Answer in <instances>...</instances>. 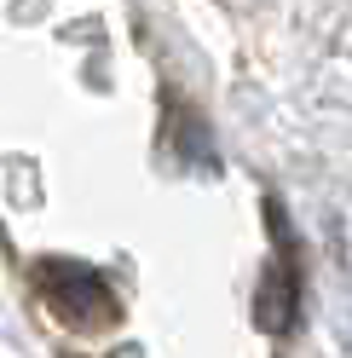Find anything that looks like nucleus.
Returning a JSON list of instances; mask_svg holds the SVG:
<instances>
[{
    "label": "nucleus",
    "mask_w": 352,
    "mask_h": 358,
    "mask_svg": "<svg viewBox=\"0 0 352 358\" xmlns=\"http://www.w3.org/2000/svg\"><path fill=\"white\" fill-rule=\"evenodd\" d=\"M35 295L70 329H110L122 318V295L110 289V278L98 266H87V260H70V255L35 260Z\"/></svg>",
    "instance_id": "1"
},
{
    "label": "nucleus",
    "mask_w": 352,
    "mask_h": 358,
    "mask_svg": "<svg viewBox=\"0 0 352 358\" xmlns=\"http://www.w3.org/2000/svg\"><path fill=\"white\" fill-rule=\"evenodd\" d=\"M266 226H272V260L260 272V295H254V324L266 335H289L300 318V249L289 231V214L266 203Z\"/></svg>",
    "instance_id": "2"
},
{
    "label": "nucleus",
    "mask_w": 352,
    "mask_h": 358,
    "mask_svg": "<svg viewBox=\"0 0 352 358\" xmlns=\"http://www.w3.org/2000/svg\"><path fill=\"white\" fill-rule=\"evenodd\" d=\"M168 127H173V150H179V162L191 168H203V173H214L219 168V156H214V145H208V127H203V116L196 110H185V104H168Z\"/></svg>",
    "instance_id": "3"
}]
</instances>
